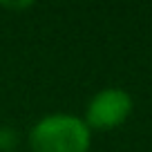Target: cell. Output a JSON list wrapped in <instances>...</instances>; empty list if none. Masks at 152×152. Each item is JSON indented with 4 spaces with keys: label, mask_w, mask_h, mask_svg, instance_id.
<instances>
[{
    "label": "cell",
    "mask_w": 152,
    "mask_h": 152,
    "mask_svg": "<svg viewBox=\"0 0 152 152\" xmlns=\"http://www.w3.org/2000/svg\"><path fill=\"white\" fill-rule=\"evenodd\" d=\"M90 128L83 119L72 114H49L43 116L29 132L31 152H87L90 150Z\"/></svg>",
    "instance_id": "cell-1"
},
{
    "label": "cell",
    "mask_w": 152,
    "mask_h": 152,
    "mask_svg": "<svg viewBox=\"0 0 152 152\" xmlns=\"http://www.w3.org/2000/svg\"><path fill=\"white\" fill-rule=\"evenodd\" d=\"M132 114V96L121 87H105L96 92L85 107L83 123L92 130H107L119 128L125 119Z\"/></svg>",
    "instance_id": "cell-2"
}]
</instances>
